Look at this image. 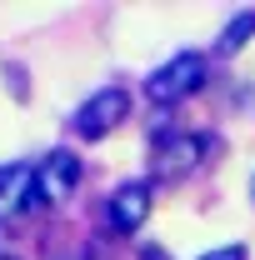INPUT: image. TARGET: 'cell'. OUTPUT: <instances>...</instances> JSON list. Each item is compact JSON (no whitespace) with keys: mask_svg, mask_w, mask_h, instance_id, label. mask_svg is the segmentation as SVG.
<instances>
[{"mask_svg":"<svg viewBox=\"0 0 255 260\" xmlns=\"http://www.w3.org/2000/svg\"><path fill=\"white\" fill-rule=\"evenodd\" d=\"M200 80H205V55L180 50V55H170V60H165L155 75L145 80V95L155 100V105H175L180 95H190Z\"/></svg>","mask_w":255,"mask_h":260,"instance_id":"obj_1","label":"cell"},{"mask_svg":"<svg viewBox=\"0 0 255 260\" xmlns=\"http://www.w3.org/2000/svg\"><path fill=\"white\" fill-rule=\"evenodd\" d=\"M125 110H130V95L120 85H105V90H95V95L75 110V135L80 140H100L105 130H115L125 120Z\"/></svg>","mask_w":255,"mask_h":260,"instance_id":"obj_2","label":"cell"},{"mask_svg":"<svg viewBox=\"0 0 255 260\" xmlns=\"http://www.w3.org/2000/svg\"><path fill=\"white\" fill-rule=\"evenodd\" d=\"M30 205H40V180H35V165H25V160L0 165V220L25 215Z\"/></svg>","mask_w":255,"mask_h":260,"instance_id":"obj_3","label":"cell"},{"mask_svg":"<svg viewBox=\"0 0 255 260\" xmlns=\"http://www.w3.org/2000/svg\"><path fill=\"white\" fill-rule=\"evenodd\" d=\"M145 215H150V185H145V180H130V185H120V190L105 200V225L120 230V235L140 230Z\"/></svg>","mask_w":255,"mask_h":260,"instance_id":"obj_4","label":"cell"},{"mask_svg":"<svg viewBox=\"0 0 255 260\" xmlns=\"http://www.w3.org/2000/svg\"><path fill=\"white\" fill-rule=\"evenodd\" d=\"M35 180H40V200H65V195L80 185V160L70 150H55L35 165Z\"/></svg>","mask_w":255,"mask_h":260,"instance_id":"obj_5","label":"cell"},{"mask_svg":"<svg viewBox=\"0 0 255 260\" xmlns=\"http://www.w3.org/2000/svg\"><path fill=\"white\" fill-rule=\"evenodd\" d=\"M200 140H190V135H180V140H170L165 150H160V175H180V170H190L195 160H200Z\"/></svg>","mask_w":255,"mask_h":260,"instance_id":"obj_6","label":"cell"},{"mask_svg":"<svg viewBox=\"0 0 255 260\" xmlns=\"http://www.w3.org/2000/svg\"><path fill=\"white\" fill-rule=\"evenodd\" d=\"M250 35H255V10H240V15H235V20H230V25L220 30L215 50H220V55H235V50H240V45H245Z\"/></svg>","mask_w":255,"mask_h":260,"instance_id":"obj_7","label":"cell"},{"mask_svg":"<svg viewBox=\"0 0 255 260\" xmlns=\"http://www.w3.org/2000/svg\"><path fill=\"white\" fill-rule=\"evenodd\" d=\"M200 260H245V245H220V250H210Z\"/></svg>","mask_w":255,"mask_h":260,"instance_id":"obj_8","label":"cell"},{"mask_svg":"<svg viewBox=\"0 0 255 260\" xmlns=\"http://www.w3.org/2000/svg\"><path fill=\"white\" fill-rule=\"evenodd\" d=\"M250 195H255V175H250Z\"/></svg>","mask_w":255,"mask_h":260,"instance_id":"obj_9","label":"cell"},{"mask_svg":"<svg viewBox=\"0 0 255 260\" xmlns=\"http://www.w3.org/2000/svg\"><path fill=\"white\" fill-rule=\"evenodd\" d=\"M75 260H90V255H75Z\"/></svg>","mask_w":255,"mask_h":260,"instance_id":"obj_10","label":"cell"}]
</instances>
